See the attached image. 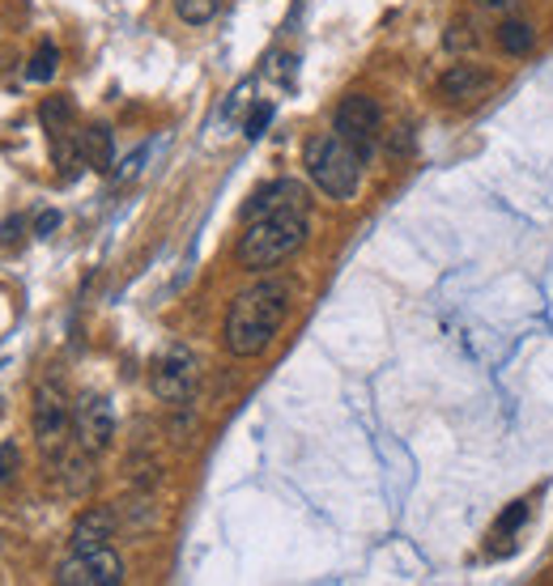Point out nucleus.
Listing matches in <instances>:
<instances>
[{
  "label": "nucleus",
  "mask_w": 553,
  "mask_h": 586,
  "mask_svg": "<svg viewBox=\"0 0 553 586\" xmlns=\"http://www.w3.org/2000/svg\"><path fill=\"white\" fill-rule=\"evenodd\" d=\"M285 314H290V285L285 280H256L226 311V327H222L226 352L231 357H260L276 340Z\"/></svg>",
  "instance_id": "1"
},
{
  "label": "nucleus",
  "mask_w": 553,
  "mask_h": 586,
  "mask_svg": "<svg viewBox=\"0 0 553 586\" xmlns=\"http://www.w3.org/2000/svg\"><path fill=\"white\" fill-rule=\"evenodd\" d=\"M307 230H311L307 204H290V208H273V213L251 217L235 247L238 268H247V273L276 268L281 260H290V255L307 242Z\"/></svg>",
  "instance_id": "2"
},
{
  "label": "nucleus",
  "mask_w": 553,
  "mask_h": 586,
  "mask_svg": "<svg viewBox=\"0 0 553 586\" xmlns=\"http://www.w3.org/2000/svg\"><path fill=\"white\" fill-rule=\"evenodd\" d=\"M303 166H307L311 183L332 200H354L362 188V154L354 145H345L337 132L311 136L303 150Z\"/></svg>",
  "instance_id": "3"
},
{
  "label": "nucleus",
  "mask_w": 553,
  "mask_h": 586,
  "mask_svg": "<svg viewBox=\"0 0 553 586\" xmlns=\"http://www.w3.org/2000/svg\"><path fill=\"white\" fill-rule=\"evenodd\" d=\"M332 132H337L345 145H354L362 157H370V150L379 145V132H384L379 103L366 98V94H350V98L337 107V116H332Z\"/></svg>",
  "instance_id": "4"
},
{
  "label": "nucleus",
  "mask_w": 553,
  "mask_h": 586,
  "mask_svg": "<svg viewBox=\"0 0 553 586\" xmlns=\"http://www.w3.org/2000/svg\"><path fill=\"white\" fill-rule=\"evenodd\" d=\"M197 379H200L197 357H192V349H184V345H170V349L154 361V370H150V387H154V395L166 399V404L192 399Z\"/></svg>",
  "instance_id": "5"
},
{
  "label": "nucleus",
  "mask_w": 553,
  "mask_h": 586,
  "mask_svg": "<svg viewBox=\"0 0 553 586\" xmlns=\"http://www.w3.org/2000/svg\"><path fill=\"white\" fill-rule=\"evenodd\" d=\"M73 433L85 455H103L116 438V408L107 395H81L73 408Z\"/></svg>",
  "instance_id": "6"
},
{
  "label": "nucleus",
  "mask_w": 553,
  "mask_h": 586,
  "mask_svg": "<svg viewBox=\"0 0 553 586\" xmlns=\"http://www.w3.org/2000/svg\"><path fill=\"white\" fill-rule=\"evenodd\" d=\"M60 586H119L123 583V561L111 548H90V552H73L60 570H56Z\"/></svg>",
  "instance_id": "7"
},
{
  "label": "nucleus",
  "mask_w": 553,
  "mask_h": 586,
  "mask_svg": "<svg viewBox=\"0 0 553 586\" xmlns=\"http://www.w3.org/2000/svg\"><path fill=\"white\" fill-rule=\"evenodd\" d=\"M69 421H73V412H69V399H64L60 383H43L35 391V408H31V426H35V438H39L43 451H56L64 442Z\"/></svg>",
  "instance_id": "8"
},
{
  "label": "nucleus",
  "mask_w": 553,
  "mask_h": 586,
  "mask_svg": "<svg viewBox=\"0 0 553 586\" xmlns=\"http://www.w3.org/2000/svg\"><path fill=\"white\" fill-rule=\"evenodd\" d=\"M494 89V73L476 69V64H451L443 77H438V94L447 103H476Z\"/></svg>",
  "instance_id": "9"
},
{
  "label": "nucleus",
  "mask_w": 553,
  "mask_h": 586,
  "mask_svg": "<svg viewBox=\"0 0 553 586\" xmlns=\"http://www.w3.org/2000/svg\"><path fill=\"white\" fill-rule=\"evenodd\" d=\"M116 510L90 506L73 527V552H90V548H111L116 540Z\"/></svg>",
  "instance_id": "10"
},
{
  "label": "nucleus",
  "mask_w": 553,
  "mask_h": 586,
  "mask_svg": "<svg viewBox=\"0 0 553 586\" xmlns=\"http://www.w3.org/2000/svg\"><path fill=\"white\" fill-rule=\"evenodd\" d=\"M290 204H307V192H303V183H294V179H276V183H269V188H260V192L251 195V204L243 208V217L251 222V217H260V213L290 208Z\"/></svg>",
  "instance_id": "11"
},
{
  "label": "nucleus",
  "mask_w": 553,
  "mask_h": 586,
  "mask_svg": "<svg viewBox=\"0 0 553 586\" xmlns=\"http://www.w3.org/2000/svg\"><path fill=\"white\" fill-rule=\"evenodd\" d=\"M81 154H85V162L94 170H111L116 166V136H111V128L107 123H90L81 132Z\"/></svg>",
  "instance_id": "12"
},
{
  "label": "nucleus",
  "mask_w": 553,
  "mask_h": 586,
  "mask_svg": "<svg viewBox=\"0 0 553 586\" xmlns=\"http://www.w3.org/2000/svg\"><path fill=\"white\" fill-rule=\"evenodd\" d=\"M39 119H43V128H47V136H51V145L73 136V103H69L64 94H56V98H43Z\"/></svg>",
  "instance_id": "13"
},
{
  "label": "nucleus",
  "mask_w": 553,
  "mask_h": 586,
  "mask_svg": "<svg viewBox=\"0 0 553 586\" xmlns=\"http://www.w3.org/2000/svg\"><path fill=\"white\" fill-rule=\"evenodd\" d=\"M498 47H503L507 56H528V51L537 47V31H532L528 22H519V17H503V22H498Z\"/></svg>",
  "instance_id": "14"
},
{
  "label": "nucleus",
  "mask_w": 553,
  "mask_h": 586,
  "mask_svg": "<svg viewBox=\"0 0 553 586\" xmlns=\"http://www.w3.org/2000/svg\"><path fill=\"white\" fill-rule=\"evenodd\" d=\"M175 4V13L188 22V26H204V22H213L217 17V9H222V0H170Z\"/></svg>",
  "instance_id": "15"
},
{
  "label": "nucleus",
  "mask_w": 553,
  "mask_h": 586,
  "mask_svg": "<svg viewBox=\"0 0 553 586\" xmlns=\"http://www.w3.org/2000/svg\"><path fill=\"white\" fill-rule=\"evenodd\" d=\"M56 73H60V51H56V43H43L39 51H35V60H31V69H26V77L51 81Z\"/></svg>",
  "instance_id": "16"
},
{
  "label": "nucleus",
  "mask_w": 553,
  "mask_h": 586,
  "mask_svg": "<svg viewBox=\"0 0 553 586\" xmlns=\"http://www.w3.org/2000/svg\"><path fill=\"white\" fill-rule=\"evenodd\" d=\"M269 119H273V107H269V103H260V107H256V111L247 116V136L256 141V136H260V132L269 128Z\"/></svg>",
  "instance_id": "17"
},
{
  "label": "nucleus",
  "mask_w": 553,
  "mask_h": 586,
  "mask_svg": "<svg viewBox=\"0 0 553 586\" xmlns=\"http://www.w3.org/2000/svg\"><path fill=\"white\" fill-rule=\"evenodd\" d=\"M13 471H17V446H13V442H4V446H0V485H9V480H13Z\"/></svg>",
  "instance_id": "18"
},
{
  "label": "nucleus",
  "mask_w": 553,
  "mask_h": 586,
  "mask_svg": "<svg viewBox=\"0 0 553 586\" xmlns=\"http://www.w3.org/2000/svg\"><path fill=\"white\" fill-rule=\"evenodd\" d=\"M469 31H473L469 22H451V35H447V47H451V51H460V47H473L476 35H469Z\"/></svg>",
  "instance_id": "19"
},
{
  "label": "nucleus",
  "mask_w": 553,
  "mask_h": 586,
  "mask_svg": "<svg viewBox=\"0 0 553 586\" xmlns=\"http://www.w3.org/2000/svg\"><path fill=\"white\" fill-rule=\"evenodd\" d=\"M523 518H528V502H515V506L507 510L503 518H498V536H507V531H515V527H519Z\"/></svg>",
  "instance_id": "20"
},
{
  "label": "nucleus",
  "mask_w": 553,
  "mask_h": 586,
  "mask_svg": "<svg viewBox=\"0 0 553 586\" xmlns=\"http://www.w3.org/2000/svg\"><path fill=\"white\" fill-rule=\"evenodd\" d=\"M476 4H481L485 13H503V17H507V13L515 9V0H476Z\"/></svg>",
  "instance_id": "21"
},
{
  "label": "nucleus",
  "mask_w": 553,
  "mask_h": 586,
  "mask_svg": "<svg viewBox=\"0 0 553 586\" xmlns=\"http://www.w3.org/2000/svg\"><path fill=\"white\" fill-rule=\"evenodd\" d=\"M56 226H60V213H43L39 226H35V235L47 238V235H51V230H56Z\"/></svg>",
  "instance_id": "22"
},
{
  "label": "nucleus",
  "mask_w": 553,
  "mask_h": 586,
  "mask_svg": "<svg viewBox=\"0 0 553 586\" xmlns=\"http://www.w3.org/2000/svg\"><path fill=\"white\" fill-rule=\"evenodd\" d=\"M17 230H22V217H13V222L0 230V242H17Z\"/></svg>",
  "instance_id": "23"
}]
</instances>
